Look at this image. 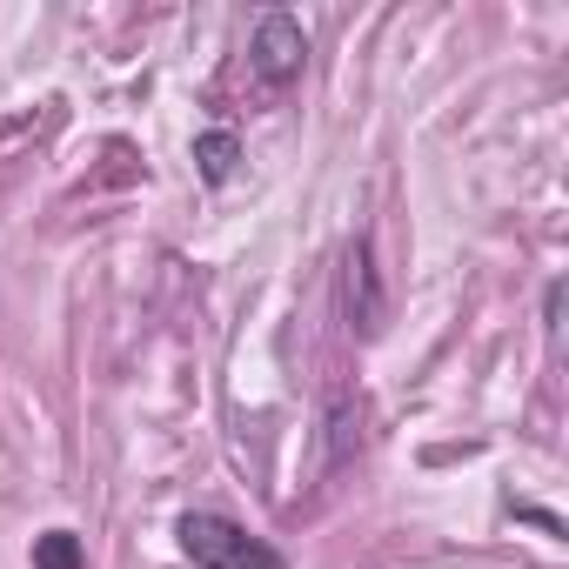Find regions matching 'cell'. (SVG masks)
Returning <instances> with one entry per match:
<instances>
[{
  "label": "cell",
  "mask_w": 569,
  "mask_h": 569,
  "mask_svg": "<svg viewBox=\"0 0 569 569\" xmlns=\"http://www.w3.org/2000/svg\"><path fill=\"white\" fill-rule=\"evenodd\" d=\"M248 61H254V74L268 81V88H289L296 74H302V61H309V41H302V21L296 14H261L254 21V41H248Z\"/></svg>",
  "instance_id": "2"
},
{
  "label": "cell",
  "mask_w": 569,
  "mask_h": 569,
  "mask_svg": "<svg viewBox=\"0 0 569 569\" xmlns=\"http://www.w3.org/2000/svg\"><path fill=\"white\" fill-rule=\"evenodd\" d=\"M234 161H241V141H234L228 128L194 134V168H201V181H208V188H221V181L234 174Z\"/></svg>",
  "instance_id": "3"
},
{
  "label": "cell",
  "mask_w": 569,
  "mask_h": 569,
  "mask_svg": "<svg viewBox=\"0 0 569 569\" xmlns=\"http://www.w3.org/2000/svg\"><path fill=\"white\" fill-rule=\"evenodd\" d=\"M34 569H88V549L74 529H48L34 536Z\"/></svg>",
  "instance_id": "4"
},
{
  "label": "cell",
  "mask_w": 569,
  "mask_h": 569,
  "mask_svg": "<svg viewBox=\"0 0 569 569\" xmlns=\"http://www.w3.org/2000/svg\"><path fill=\"white\" fill-rule=\"evenodd\" d=\"M174 536H181V556L194 569H289L281 549H268L261 536H248L234 516H214V509H188L174 522Z\"/></svg>",
  "instance_id": "1"
}]
</instances>
